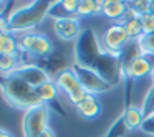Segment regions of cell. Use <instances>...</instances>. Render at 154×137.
I'll use <instances>...</instances> for the list:
<instances>
[{
    "instance_id": "23",
    "label": "cell",
    "mask_w": 154,
    "mask_h": 137,
    "mask_svg": "<svg viewBox=\"0 0 154 137\" xmlns=\"http://www.w3.org/2000/svg\"><path fill=\"white\" fill-rule=\"evenodd\" d=\"M141 23H143V31L144 35L152 33L154 31V15L152 13H146L141 17Z\"/></svg>"
},
{
    "instance_id": "28",
    "label": "cell",
    "mask_w": 154,
    "mask_h": 137,
    "mask_svg": "<svg viewBox=\"0 0 154 137\" xmlns=\"http://www.w3.org/2000/svg\"><path fill=\"white\" fill-rule=\"evenodd\" d=\"M151 78H152V81H154V70H152V73H151Z\"/></svg>"
},
{
    "instance_id": "11",
    "label": "cell",
    "mask_w": 154,
    "mask_h": 137,
    "mask_svg": "<svg viewBox=\"0 0 154 137\" xmlns=\"http://www.w3.org/2000/svg\"><path fill=\"white\" fill-rule=\"evenodd\" d=\"M154 66L151 64V60L147 56H137L131 61L129 64L126 66L128 76L133 78V79H141L144 76H149L152 73Z\"/></svg>"
},
{
    "instance_id": "22",
    "label": "cell",
    "mask_w": 154,
    "mask_h": 137,
    "mask_svg": "<svg viewBox=\"0 0 154 137\" xmlns=\"http://www.w3.org/2000/svg\"><path fill=\"white\" fill-rule=\"evenodd\" d=\"M126 126H124V122H123V119H118L116 122L111 126V129L108 130V134L104 137H123L124 134H126Z\"/></svg>"
},
{
    "instance_id": "27",
    "label": "cell",
    "mask_w": 154,
    "mask_h": 137,
    "mask_svg": "<svg viewBox=\"0 0 154 137\" xmlns=\"http://www.w3.org/2000/svg\"><path fill=\"white\" fill-rule=\"evenodd\" d=\"M149 13L154 15V0H151V5H149Z\"/></svg>"
},
{
    "instance_id": "24",
    "label": "cell",
    "mask_w": 154,
    "mask_h": 137,
    "mask_svg": "<svg viewBox=\"0 0 154 137\" xmlns=\"http://www.w3.org/2000/svg\"><path fill=\"white\" fill-rule=\"evenodd\" d=\"M141 130H143V132H146V134H151V136H154V116L146 117V119H144Z\"/></svg>"
},
{
    "instance_id": "17",
    "label": "cell",
    "mask_w": 154,
    "mask_h": 137,
    "mask_svg": "<svg viewBox=\"0 0 154 137\" xmlns=\"http://www.w3.org/2000/svg\"><path fill=\"white\" fill-rule=\"evenodd\" d=\"M37 91H38V96H40V99L43 104H48V106H50L51 103H57L58 88H57V84H55V81L42 84L40 88H37Z\"/></svg>"
},
{
    "instance_id": "1",
    "label": "cell",
    "mask_w": 154,
    "mask_h": 137,
    "mask_svg": "<svg viewBox=\"0 0 154 137\" xmlns=\"http://www.w3.org/2000/svg\"><path fill=\"white\" fill-rule=\"evenodd\" d=\"M55 4H57V0H35V2H30L25 7L14 10L7 17L10 31L12 33L14 31L25 33V31L35 28L38 23L43 22L45 17L50 15V10L53 8Z\"/></svg>"
},
{
    "instance_id": "4",
    "label": "cell",
    "mask_w": 154,
    "mask_h": 137,
    "mask_svg": "<svg viewBox=\"0 0 154 137\" xmlns=\"http://www.w3.org/2000/svg\"><path fill=\"white\" fill-rule=\"evenodd\" d=\"M48 122H50V106L48 104H40V106L28 109L22 122L23 137H38L43 130L50 127Z\"/></svg>"
},
{
    "instance_id": "6",
    "label": "cell",
    "mask_w": 154,
    "mask_h": 137,
    "mask_svg": "<svg viewBox=\"0 0 154 137\" xmlns=\"http://www.w3.org/2000/svg\"><path fill=\"white\" fill-rule=\"evenodd\" d=\"M75 70V73H76L78 79H80V83L83 84V88L86 89L88 94H101V93H106V91L111 89V86L113 84L109 83V81L106 79V78H103L98 71L91 70V68H86L83 66V64H73L71 66Z\"/></svg>"
},
{
    "instance_id": "18",
    "label": "cell",
    "mask_w": 154,
    "mask_h": 137,
    "mask_svg": "<svg viewBox=\"0 0 154 137\" xmlns=\"http://www.w3.org/2000/svg\"><path fill=\"white\" fill-rule=\"evenodd\" d=\"M20 64L22 63L18 61L17 55H0V71H2L4 76L15 73Z\"/></svg>"
},
{
    "instance_id": "14",
    "label": "cell",
    "mask_w": 154,
    "mask_h": 137,
    "mask_svg": "<svg viewBox=\"0 0 154 137\" xmlns=\"http://www.w3.org/2000/svg\"><path fill=\"white\" fill-rule=\"evenodd\" d=\"M121 119H123L126 129L136 130V129H141V127H143L144 114H143V111H141L139 107H136V106H128Z\"/></svg>"
},
{
    "instance_id": "25",
    "label": "cell",
    "mask_w": 154,
    "mask_h": 137,
    "mask_svg": "<svg viewBox=\"0 0 154 137\" xmlns=\"http://www.w3.org/2000/svg\"><path fill=\"white\" fill-rule=\"evenodd\" d=\"M38 137H57V134H55V130L51 129V127H48V129L43 130V132H42Z\"/></svg>"
},
{
    "instance_id": "12",
    "label": "cell",
    "mask_w": 154,
    "mask_h": 137,
    "mask_svg": "<svg viewBox=\"0 0 154 137\" xmlns=\"http://www.w3.org/2000/svg\"><path fill=\"white\" fill-rule=\"evenodd\" d=\"M78 5H80V0H57V4L50 10L48 17H53L55 20H58V18L76 17Z\"/></svg>"
},
{
    "instance_id": "21",
    "label": "cell",
    "mask_w": 154,
    "mask_h": 137,
    "mask_svg": "<svg viewBox=\"0 0 154 137\" xmlns=\"http://www.w3.org/2000/svg\"><path fill=\"white\" fill-rule=\"evenodd\" d=\"M149 5H151V0H129L128 2V8H131L139 17L149 13Z\"/></svg>"
},
{
    "instance_id": "20",
    "label": "cell",
    "mask_w": 154,
    "mask_h": 137,
    "mask_svg": "<svg viewBox=\"0 0 154 137\" xmlns=\"http://www.w3.org/2000/svg\"><path fill=\"white\" fill-rule=\"evenodd\" d=\"M136 43H137V46H139V51H141L143 56H151V55H154V31L139 37L136 40Z\"/></svg>"
},
{
    "instance_id": "7",
    "label": "cell",
    "mask_w": 154,
    "mask_h": 137,
    "mask_svg": "<svg viewBox=\"0 0 154 137\" xmlns=\"http://www.w3.org/2000/svg\"><path fill=\"white\" fill-rule=\"evenodd\" d=\"M131 38L123 23H113L106 28L101 38V45L109 53H121L129 45Z\"/></svg>"
},
{
    "instance_id": "16",
    "label": "cell",
    "mask_w": 154,
    "mask_h": 137,
    "mask_svg": "<svg viewBox=\"0 0 154 137\" xmlns=\"http://www.w3.org/2000/svg\"><path fill=\"white\" fill-rule=\"evenodd\" d=\"M103 0H80L76 17H90L93 13H101Z\"/></svg>"
},
{
    "instance_id": "15",
    "label": "cell",
    "mask_w": 154,
    "mask_h": 137,
    "mask_svg": "<svg viewBox=\"0 0 154 137\" xmlns=\"http://www.w3.org/2000/svg\"><path fill=\"white\" fill-rule=\"evenodd\" d=\"M20 50L18 40L12 33L0 35V55H17Z\"/></svg>"
},
{
    "instance_id": "26",
    "label": "cell",
    "mask_w": 154,
    "mask_h": 137,
    "mask_svg": "<svg viewBox=\"0 0 154 137\" xmlns=\"http://www.w3.org/2000/svg\"><path fill=\"white\" fill-rule=\"evenodd\" d=\"M0 137H14L7 129H0Z\"/></svg>"
},
{
    "instance_id": "5",
    "label": "cell",
    "mask_w": 154,
    "mask_h": 137,
    "mask_svg": "<svg viewBox=\"0 0 154 137\" xmlns=\"http://www.w3.org/2000/svg\"><path fill=\"white\" fill-rule=\"evenodd\" d=\"M20 51L32 55V56H50L53 53V45L50 38L43 33H35V31H25L18 38Z\"/></svg>"
},
{
    "instance_id": "13",
    "label": "cell",
    "mask_w": 154,
    "mask_h": 137,
    "mask_svg": "<svg viewBox=\"0 0 154 137\" xmlns=\"http://www.w3.org/2000/svg\"><path fill=\"white\" fill-rule=\"evenodd\" d=\"M128 12V4L121 0H103V7H101V15H104L109 20H118L124 18Z\"/></svg>"
},
{
    "instance_id": "10",
    "label": "cell",
    "mask_w": 154,
    "mask_h": 137,
    "mask_svg": "<svg viewBox=\"0 0 154 137\" xmlns=\"http://www.w3.org/2000/svg\"><path fill=\"white\" fill-rule=\"evenodd\" d=\"M75 107H76V112L86 121L96 119L101 114V103H100L96 94H88V96L85 97L80 104H76Z\"/></svg>"
},
{
    "instance_id": "29",
    "label": "cell",
    "mask_w": 154,
    "mask_h": 137,
    "mask_svg": "<svg viewBox=\"0 0 154 137\" xmlns=\"http://www.w3.org/2000/svg\"><path fill=\"white\" fill-rule=\"evenodd\" d=\"M27 2H35V0H27Z\"/></svg>"
},
{
    "instance_id": "2",
    "label": "cell",
    "mask_w": 154,
    "mask_h": 137,
    "mask_svg": "<svg viewBox=\"0 0 154 137\" xmlns=\"http://www.w3.org/2000/svg\"><path fill=\"white\" fill-rule=\"evenodd\" d=\"M2 93H4L5 99L8 101V104L17 107V109L28 111L35 106L43 104L40 99V96H38L37 88L30 86L27 81H23L15 73L4 76V81H2Z\"/></svg>"
},
{
    "instance_id": "19",
    "label": "cell",
    "mask_w": 154,
    "mask_h": 137,
    "mask_svg": "<svg viewBox=\"0 0 154 137\" xmlns=\"http://www.w3.org/2000/svg\"><path fill=\"white\" fill-rule=\"evenodd\" d=\"M124 28H126L128 35H129L131 40L136 41L139 37H143L144 31H143V23H141V17H133V18H126L123 22Z\"/></svg>"
},
{
    "instance_id": "8",
    "label": "cell",
    "mask_w": 154,
    "mask_h": 137,
    "mask_svg": "<svg viewBox=\"0 0 154 137\" xmlns=\"http://www.w3.org/2000/svg\"><path fill=\"white\" fill-rule=\"evenodd\" d=\"M53 30L61 41H75L81 37V23L78 17L58 18L53 22Z\"/></svg>"
},
{
    "instance_id": "3",
    "label": "cell",
    "mask_w": 154,
    "mask_h": 137,
    "mask_svg": "<svg viewBox=\"0 0 154 137\" xmlns=\"http://www.w3.org/2000/svg\"><path fill=\"white\" fill-rule=\"evenodd\" d=\"M55 84H57L58 91L65 94L68 97L70 103H73L75 106L80 104L85 97L88 96L86 89L83 88V84L80 83L76 73H75L73 68H65V70H60L57 74H55Z\"/></svg>"
},
{
    "instance_id": "9",
    "label": "cell",
    "mask_w": 154,
    "mask_h": 137,
    "mask_svg": "<svg viewBox=\"0 0 154 137\" xmlns=\"http://www.w3.org/2000/svg\"><path fill=\"white\" fill-rule=\"evenodd\" d=\"M17 76H20L23 81H27L30 86L33 88H40L42 84L45 83H50L51 78L43 68L37 66V64H20L15 71Z\"/></svg>"
}]
</instances>
